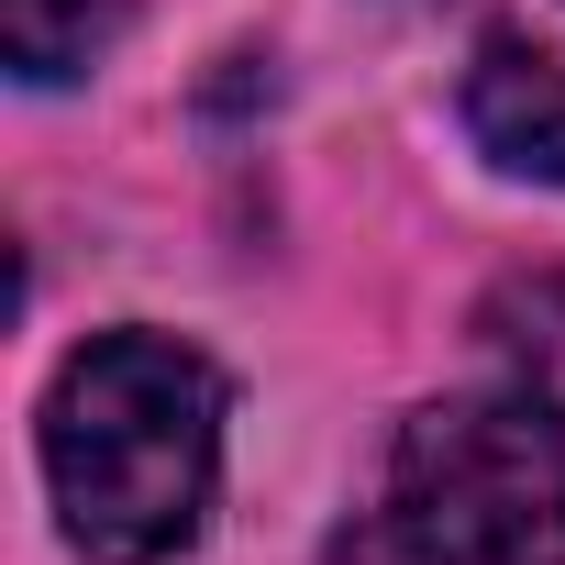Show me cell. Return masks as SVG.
I'll return each mask as SVG.
<instances>
[{
	"label": "cell",
	"instance_id": "5",
	"mask_svg": "<svg viewBox=\"0 0 565 565\" xmlns=\"http://www.w3.org/2000/svg\"><path fill=\"white\" fill-rule=\"evenodd\" d=\"M0 34H12V67H23L34 89H56V78H78L89 45L111 34V0H0Z\"/></svg>",
	"mask_w": 565,
	"mask_h": 565
},
{
	"label": "cell",
	"instance_id": "4",
	"mask_svg": "<svg viewBox=\"0 0 565 565\" xmlns=\"http://www.w3.org/2000/svg\"><path fill=\"white\" fill-rule=\"evenodd\" d=\"M477 333L499 344V366L521 377V399H543L565 422V277H499Z\"/></svg>",
	"mask_w": 565,
	"mask_h": 565
},
{
	"label": "cell",
	"instance_id": "1",
	"mask_svg": "<svg viewBox=\"0 0 565 565\" xmlns=\"http://www.w3.org/2000/svg\"><path fill=\"white\" fill-rule=\"evenodd\" d=\"M222 466V377L167 333H89L45 388V477L89 565H167Z\"/></svg>",
	"mask_w": 565,
	"mask_h": 565
},
{
	"label": "cell",
	"instance_id": "3",
	"mask_svg": "<svg viewBox=\"0 0 565 565\" xmlns=\"http://www.w3.org/2000/svg\"><path fill=\"white\" fill-rule=\"evenodd\" d=\"M466 134H477L510 178L565 189V56H543V45H521V34H488L477 67H466Z\"/></svg>",
	"mask_w": 565,
	"mask_h": 565
},
{
	"label": "cell",
	"instance_id": "2",
	"mask_svg": "<svg viewBox=\"0 0 565 565\" xmlns=\"http://www.w3.org/2000/svg\"><path fill=\"white\" fill-rule=\"evenodd\" d=\"M344 565H565V422L543 399L422 411Z\"/></svg>",
	"mask_w": 565,
	"mask_h": 565
}]
</instances>
